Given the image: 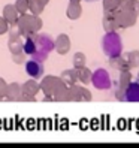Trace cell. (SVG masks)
<instances>
[{
  "label": "cell",
  "mask_w": 139,
  "mask_h": 148,
  "mask_svg": "<svg viewBox=\"0 0 139 148\" xmlns=\"http://www.w3.org/2000/svg\"><path fill=\"white\" fill-rule=\"evenodd\" d=\"M82 14V6H81V2H69L67 8H66V15L69 20H78Z\"/></svg>",
  "instance_id": "cell-14"
},
{
  "label": "cell",
  "mask_w": 139,
  "mask_h": 148,
  "mask_svg": "<svg viewBox=\"0 0 139 148\" xmlns=\"http://www.w3.org/2000/svg\"><path fill=\"white\" fill-rule=\"evenodd\" d=\"M8 32H9V38H16V36H21V32H20L18 24H12V25H9V29H8Z\"/></svg>",
  "instance_id": "cell-29"
},
{
  "label": "cell",
  "mask_w": 139,
  "mask_h": 148,
  "mask_svg": "<svg viewBox=\"0 0 139 148\" xmlns=\"http://www.w3.org/2000/svg\"><path fill=\"white\" fill-rule=\"evenodd\" d=\"M102 51L108 58L115 57L123 53V39L118 34V32H106V34L102 38L100 42Z\"/></svg>",
  "instance_id": "cell-3"
},
{
  "label": "cell",
  "mask_w": 139,
  "mask_h": 148,
  "mask_svg": "<svg viewBox=\"0 0 139 148\" xmlns=\"http://www.w3.org/2000/svg\"><path fill=\"white\" fill-rule=\"evenodd\" d=\"M34 43H36V49H34V53L30 57L33 60H38V62L43 63L49 57V54L54 51V39L48 33H36Z\"/></svg>",
  "instance_id": "cell-2"
},
{
  "label": "cell",
  "mask_w": 139,
  "mask_h": 148,
  "mask_svg": "<svg viewBox=\"0 0 139 148\" xmlns=\"http://www.w3.org/2000/svg\"><path fill=\"white\" fill-rule=\"evenodd\" d=\"M40 91L38 79L30 78L24 84H21V99L20 102H36V94Z\"/></svg>",
  "instance_id": "cell-7"
},
{
  "label": "cell",
  "mask_w": 139,
  "mask_h": 148,
  "mask_svg": "<svg viewBox=\"0 0 139 148\" xmlns=\"http://www.w3.org/2000/svg\"><path fill=\"white\" fill-rule=\"evenodd\" d=\"M109 64L112 69H115V71H124V69H129L127 66V62H126V57L123 56L121 53L120 56H115V57H109Z\"/></svg>",
  "instance_id": "cell-17"
},
{
  "label": "cell",
  "mask_w": 139,
  "mask_h": 148,
  "mask_svg": "<svg viewBox=\"0 0 139 148\" xmlns=\"http://www.w3.org/2000/svg\"><path fill=\"white\" fill-rule=\"evenodd\" d=\"M21 99V84L18 82H11L8 84V88H6V94H5V99L8 102H20Z\"/></svg>",
  "instance_id": "cell-12"
},
{
  "label": "cell",
  "mask_w": 139,
  "mask_h": 148,
  "mask_svg": "<svg viewBox=\"0 0 139 148\" xmlns=\"http://www.w3.org/2000/svg\"><path fill=\"white\" fill-rule=\"evenodd\" d=\"M8 29H9V24H8V21L3 18L2 15H0V34L8 33Z\"/></svg>",
  "instance_id": "cell-30"
},
{
  "label": "cell",
  "mask_w": 139,
  "mask_h": 148,
  "mask_svg": "<svg viewBox=\"0 0 139 148\" xmlns=\"http://www.w3.org/2000/svg\"><path fill=\"white\" fill-rule=\"evenodd\" d=\"M90 84L94 85V88L97 90H109L112 87V79H111V75L106 69L103 67H99L96 69L94 72H91V81Z\"/></svg>",
  "instance_id": "cell-5"
},
{
  "label": "cell",
  "mask_w": 139,
  "mask_h": 148,
  "mask_svg": "<svg viewBox=\"0 0 139 148\" xmlns=\"http://www.w3.org/2000/svg\"><path fill=\"white\" fill-rule=\"evenodd\" d=\"M103 12H114L118 9L120 6V0H103Z\"/></svg>",
  "instance_id": "cell-26"
},
{
  "label": "cell",
  "mask_w": 139,
  "mask_h": 148,
  "mask_svg": "<svg viewBox=\"0 0 139 148\" xmlns=\"http://www.w3.org/2000/svg\"><path fill=\"white\" fill-rule=\"evenodd\" d=\"M54 51H57L60 56H66L71 51V39L66 33H60L54 39Z\"/></svg>",
  "instance_id": "cell-11"
},
{
  "label": "cell",
  "mask_w": 139,
  "mask_h": 148,
  "mask_svg": "<svg viewBox=\"0 0 139 148\" xmlns=\"http://www.w3.org/2000/svg\"><path fill=\"white\" fill-rule=\"evenodd\" d=\"M23 42H24V40H21V36L9 38V40H8V48H9L11 54H15V53H20V51H23Z\"/></svg>",
  "instance_id": "cell-21"
},
{
  "label": "cell",
  "mask_w": 139,
  "mask_h": 148,
  "mask_svg": "<svg viewBox=\"0 0 139 148\" xmlns=\"http://www.w3.org/2000/svg\"><path fill=\"white\" fill-rule=\"evenodd\" d=\"M136 81L139 82V72H138V76H136Z\"/></svg>",
  "instance_id": "cell-35"
},
{
  "label": "cell",
  "mask_w": 139,
  "mask_h": 148,
  "mask_svg": "<svg viewBox=\"0 0 139 148\" xmlns=\"http://www.w3.org/2000/svg\"><path fill=\"white\" fill-rule=\"evenodd\" d=\"M6 88H8V82L3 79V78H0V97H3V99H5Z\"/></svg>",
  "instance_id": "cell-31"
},
{
  "label": "cell",
  "mask_w": 139,
  "mask_h": 148,
  "mask_svg": "<svg viewBox=\"0 0 139 148\" xmlns=\"http://www.w3.org/2000/svg\"><path fill=\"white\" fill-rule=\"evenodd\" d=\"M34 49H36V43H34V38H25L24 42H23V53L30 57L33 53H34Z\"/></svg>",
  "instance_id": "cell-24"
},
{
  "label": "cell",
  "mask_w": 139,
  "mask_h": 148,
  "mask_svg": "<svg viewBox=\"0 0 139 148\" xmlns=\"http://www.w3.org/2000/svg\"><path fill=\"white\" fill-rule=\"evenodd\" d=\"M25 60H27V56H25L23 51L12 54V62H14L15 64H24V63H25Z\"/></svg>",
  "instance_id": "cell-28"
},
{
  "label": "cell",
  "mask_w": 139,
  "mask_h": 148,
  "mask_svg": "<svg viewBox=\"0 0 139 148\" xmlns=\"http://www.w3.org/2000/svg\"><path fill=\"white\" fill-rule=\"evenodd\" d=\"M123 56L126 57V62H127V66H129L130 71H132V69L139 67V51H138V49L129 51V53H124Z\"/></svg>",
  "instance_id": "cell-20"
},
{
  "label": "cell",
  "mask_w": 139,
  "mask_h": 148,
  "mask_svg": "<svg viewBox=\"0 0 139 148\" xmlns=\"http://www.w3.org/2000/svg\"><path fill=\"white\" fill-rule=\"evenodd\" d=\"M72 63H73V69L85 66L87 64V56L84 53H75V56L72 58Z\"/></svg>",
  "instance_id": "cell-25"
},
{
  "label": "cell",
  "mask_w": 139,
  "mask_h": 148,
  "mask_svg": "<svg viewBox=\"0 0 139 148\" xmlns=\"http://www.w3.org/2000/svg\"><path fill=\"white\" fill-rule=\"evenodd\" d=\"M2 16L8 21V24L12 25V24H16L20 14H18V11L15 9V6L9 3V5H6V6L3 8V15H2Z\"/></svg>",
  "instance_id": "cell-15"
},
{
  "label": "cell",
  "mask_w": 139,
  "mask_h": 148,
  "mask_svg": "<svg viewBox=\"0 0 139 148\" xmlns=\"http://www.w3.org/2000/svg\"><path fill=\"white\" fill-rule=\"evenodd\" d=\"M62 84H63V81H62V78H60V76L48 75V76L42 78V81L39 82V87H40V91L45 96H53Z\"/></svg>",
  "instance_id": "cell-8"
},
{
  "label": "cell",
  "mask_w": 139,
  "mask_h": 148,
  "mask_svg": "<svg viewBox=\"0 0 139 148\" xmlns=\"http://www.w3.org/2000/svg\"><path fill=\"white\" fill-rule=\"evenodd\" d=\"M133 81V75L130 72V69H124V71H120V76L114 85V94L115 99L118 102H126V88L129 87V84Z\"/></svg>",
  "instance_id": "cell-4"
},
{
  "label": "cell",
  "mask_w": 139,
  "mask_h": 148,
  "mask_svg": "<svg viewBox=\"0 0 139 148\" xmlns=\"http://www.w3.org/2000/svg\"><path fill=\"white\" fill-rule=\"evenodd\" d=\"M69 2H81V0H69Z\"/></svg>",
  "instance_id": "cell-36"
},
{
  "label": "cell",
  "mask_w": 139,
  "mask_h": 148,
  "mask_svg": "<svg viewBox=\"0 0 139 148\" xmlns=\"http://www.w3.org/2000/svg\"><path fill=\"white\" fill-rule=\"evenodd\" d=\"M124 93H126V102H139V82L132 81Z\"/></svg>",
  "instance_id": "cell-16"
},
{
  "label": "cell",
  "mask_w": 139,
  "mask_h": 148,
  "mask_svg": "<svg viewBox=\"0 0 139 148\" xmlns=\"http://www.w3.org/2000/svg\"><path fill=\"white\" fill-rule=\"evenodd\" d=\"M42 102H54V99H53V96H45L42 99Z\"/></svg>",
  "instance_id": "cell-32"
},
{
  "label": "cell",
  "mask_w": 139,
  "mask_h": 148,
  "mask_svg": "<svg viewBox=\"0 0 139 148\" xmlns=\"http://www.w3.org/2000/svg\"><path fill=\"white\" fill-rule=\"evenodd\" d=\"M102 25H103V30L105 32H118L120 30L114 12H103Z\"/></svg>",
  "instance_id": "cell-13"
},
{
  "label": "cell",
  "mask_w": 139,
  "mask_h": 148,
  "mask_svg": "<svg viewBox=\"0 0 139 148\" xmlns=\"http://www.w3.org/2000/svg\"><path fill=\"white\" fill-rule=\"evenodd\" d=\"M114 15H115V20H117V24L120 29L133 27L138 21V15H135L130 11H126V9H120V8L117 11H114Z\"/></svg>",
  "instance_id": "cell-9"
},
{
  "label": "cell",
  "mask_w": 139,
  "mask_h": 148,
  "mask_svg": "<svg viewBox=\"0 0 139 148\" xmlns=\"http://www.w3.org/2000/svg\"><path fill=\"white\" fill-rule=\"evenodd\" d=\"M76 71V78H78V82H82V84H90L91 81V69H88L87 66H82V67H78L75 69Z\"/></svg>",
  "instance_id": "cell-18"
},
{
  "label": "cell",
  "mask_w": 139,
  "mask_h": 148,
  "mask_svg": "<svg viewBox=\"0 0 139 148\" xmlns=\"http://www.w3.org/2000/svg\"><path fill=\"white\" fill-rule=\"evenodd\" d=\"M93 99L91 91L87 87L73 84L67 87V102H90Z\"/></svg>",
  "instance_id": "cell-6"
},
{
  "label": "cell",
  "mask_w": 139,
  "mask_h": 148,
  "mask_svg": "<svg viewBox=\"0 0 139 148\" xmlns=\"http://www.w3.org/2000/svg\"><path fill=\"white\" fill-rule=\"evenodd\" d=\"M60 78H62V81L67 87H71L73 84H78V78H76V71H75V69H66V71L62 72Z\"/></svg>",
  "instance_id": "cell-19"
},
{
  "label": "cell",
  "mask_w": 139,
  "mask_h": 148,
  "mask_svg": "<svg viewBox=\"0 0 139 148\" xmlns=\"http://www.w3.org/2000/svg\"><path fill=\"white\" fill-rule=\"evenodd\" d=\"M21 32V38H34L36 33L40 32V29L43 27V21L40 20V15H33V14H23L18 16L16 21Z\"/></svg>",
  "instance_id": "cell-1"
},
{
  "label": "cell",
  "mask_w": 139,
  "mask_h": 148,
  "mask_svg": "<svg viewBox=\"0 0 139 148\" xmlns=\"http://www.w3.org/2000/svg\"><path fill=\"white\" fill-rule=\"evenodd\" d=\"M45 11V5L40 0H29V12L33 15H40Z\"/></svg>",
  "instance_id": "cell-22"
},
{
  "label": "cell",
  "mask_w": 139,
  "mask_h": 148,
  "mask_svg": "<svg viewBox=\"0 0 139 148\" xmlns=\"http://www.w3.org/2000/svg\"><path fill=\"white\" fill-rule=\"evenodd\" d=\"M85 2H90V3H93V2H97V0H85Z\"/></svg>",
  "instance_id": "cell-34"
},
{
  "label": "cell",
  "mask_w": 139,
  "mask_h": 148,
  "mask_svg": "<svg viewBox=\"0 0 139 148\" xmlns=\"http://www.w3.org/2000/svg\"><path fill=\"white\" fill-rule=\"evenodd\" d=\"M53 99H54V102H67V85L64 82L53 94Z\"/></svg>",
  "instance_id": "cell-23"
},
{
  "label": "cell",
  "mask_w": 139,
  "mask_h": 148,
  "mask_svg": "<svg viewBox=\"0 0 139 148\" xmlns=\"http://www.w3.org/2000/svg\"><path fill=\"white\" fill-rule=\"evenodd\" d=\"M14 6H15V9L18 11L20 15L29 12V0H15Z\"/></svg>",
  "instance_id": "cell-27"
},
{
  "label": "cell",
  "mask_w": 139,
  "mask_h": 148,
  "mask_svg": "<svg viewBox=\"0 0 139 148\" xmlns=\"http://www.w3.org/2000/svg\"><path fill=\"white\" fill-rule=\"evenodd\" d=\"M2 100H3V97H0V102H2Z\"/></svg>",
  "instance_id": "cell-37"
},
{
  "label": "cell",
  "mask_w": 139,
  "mask_h": 148,
  "mask_svg": "<svg viewBox=\"0 0 139 148\" xmlns=\"http://www.w3.org/2000/svg\"><path fill=\"white\" fill-rule=\"evenodd\" d=\"M40 2H42V3H43V5H45V6H47V5H48V3H49V0H40Z\"/></svg>",
  "instance_id": "cell-33"
},
{
  "label": "cell",
  "mask_w": 139,
  "mask_h": 148,
  "mask_svg": "<svg viewBox=\"0 0 139 148\" xmlns=\"http://www.w3.org/2000/svg\"><path fill=\"white\" fill-rule=\"evenodd\" d=\"M25 73H27L30 78H34V79H39V78L43 76L45 73V67H43L42 62H38V60H25Z\"/></svg>",
  "instance_id": "cell-10"
}]
</instances>
